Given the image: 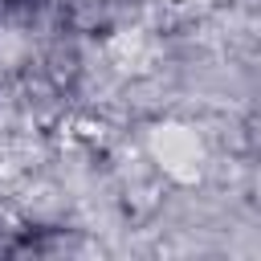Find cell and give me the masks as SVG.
Returning <instances> with one entry per match:
<instances>
[{
	"instance_id": "1",
	"label": "cell",
	"mask_w": 261,
	"mask_h": 261,
	"mask_svg": "<svg viewBox=\"0 0 261 261\" xmlns=\"http://www.w3.org/2000/svg\"><path fill=\"white\" fill-rule=\"evenodd\" d=\"M53 4L61 24L77 37H110L135 12V0H53Z\"/></svg>"
}]
</instances>
